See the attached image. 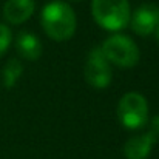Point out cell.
Segmentation results:
<instances>
[{
    "mask_svg": "<svg viewBox=\"0 0 159 159\" xmlns=\"http://www.w3.org/2000/svg\"><path fill=\"white\" fill-rule=\"evenodd\" d=\"M128 25L138 36L155 34L159 28V6L156 3H142L131 14Z\"/></svg>",
    "mask_w": 159,
    "mask_h": 159,
    "instance_id": "6",
    "label": "cell"
},
{
    "mask_svg": "<svg viewBox=\"0 0 159 159\" xmlns=\"http://www.w3.org/2000/svg\"><path fill=\"white\" fill-rule=\"evenodd\" d=\"M23 73V65L20 63L19 59H9L3 70H2V84L6 90H11L17 85L19 79L22 77Z\"/></svg>",
    "mask_w": 159,
    "mask_h": 159,
    "instance_id": "10",
    "label": "cell"
},
{
    "mask_svg": "<svg viewBox=\"0 0 159 159\" xmlns=\"http://www.w3.org/2000/svg\"><path fill=\"white\" fill-rule=\"evenodd\" d=\"M155 36H156V42L159 43V28L156 30V31H155Z\"/></svg>",
    "mask_w": 159,
    "mask_h": 159,
    "instance_id": "13",
    "label": "cell"
},
{
    "mask_svg": "<svg viewBox=\"0 0 159 159\" xmlns=\"http://www.w3.org/2000/svg\"><path fill=\"white\" fill-rule=\"evenodd\" d=\"M148 133L155 138V141H159V114L155 116L152 120H150V128H148Z\"/></svg>",
    "mask_w": 159,
    "mask_h": 159,
    "instance_id": "12",
    "label": "cell"
},
{
    "mask_svg": "<svg viewBox=\"0 0 159 159\" xmlns=\"http://www.w3.org/2000/svg\"><path fill=\"white\" fill-rule=\"evenodd\" d=\"M73 2H79V0H73Z\"/></svg>",
    "mask_w": 159,
    "mask_h": 159,
    "instance_id": "14",
    "label": "cell"
},
{
    "mask_svg": "<svg viewBox=\"0 0 159 159\" xmlns=\"http://www.w3.org/2000/svg\"><path fill=\"white\" fill-rule=\"evenodd\" d=\"M84 74L88 85L96 90H104L111 84V79H113L111 63L107 60L101 47H96L88 53L85 66H84Z\"/></svg>",
    "mask_w": 159,
    "mask_h": 159,
    "instance_id": "5",
    "label": "cell"
},
{
    "mask_svg": "<svg viewBox=\"0 0 159 159\" xmlns=\"http://www.w3.org/2000/svg\"><path fill=\"white\" fill-rule=\"evenodd\" d=\"M117 119L127 130H139L148 122V104L141 93H125L117 104Z\"/></svg>",
    "mask_w": 159,
    "mask_h": 159,
    "instance_id": "4",
    "label": "cell"
},
{
    "mask_svg": "<svg viewBox=\"0 0 159 159\" xmlns=\"http://www.w3.org/2000/svg\"><path fill=\"white\" fill-rule=\"evenodd\" d=\"M11 42H12V33L9 26H6L5 23H0V57L6 53Z\"/></svg>",
    "mask_w": 159,
    "mask_h": 159,
    "instance_id": "11",
    "label": "cell"
},
{
    "mask_svg": "<svg viewBox=\"0 0 159 159\" xmlns=\"http://www.w3.org/2000/svg\"><path fill=\"white\" fill-rule=\"evenodd\" d=\"M16 51L26 60H37L43 53L42 40L30 31H22L16 37Z\"/></svg>",
    "mask_w": 159,
    "mask_h": 159,
    "instance_id": "8",
    "label": "cell"
},
{
    "mask_svg": "<svg viewBox=\"0 0 159 159\" xmlns=\"http://www.w3.org/2000/svg\"><path fill=\"white\" fill-rule=\"evenodd\" d=\"M40 25L45 34L54 42L70 40L77 26L74 9L62 0H51L42 8Z\"/></svg>",
    "mask_w": 159,
    "mask_h": 159,
    "instance_id": "1",
    "label": "cell"
},
{
    "mask_svg": "<svg viewBox=\"0 0 159 159\" xmlns=\"http://www.w3.org/2000/svg\"><path fill=\"white\" fill-rule=\"evenodd\" d=\"M155 138L147 131L144 134H138V136H133L130 138L125 145H124V155L127 159H145L153 145H155Z\"/></svg>",
    "mask_w": 159,
    "mask_h": 159,
    "instance_id": "9",
    "label": "cell"
},
{
    "mask_svg": "<svg viewBox=\"0 0 159 159\" xmlns=\"http://www.w3.org/2000/svg\"><path fill=\"white\" fill-rule=\"evenodd\" d=\"M101 50L111 65L119 68H133L139 63L141 51L136 42L125 34H113L104 40Z\"/></svg>",
    "mask_w": 159,
    "mask_h": 159,
    "instance_id": "3",
    "label": "cell"
},
{
    "mask_svg": "<svg viewBox=\"0 0 159 159\" xmlns=\"http://www.w3.org/2000/svg\"><path fill=\"white\" fill-rule=\"evenodd\" d=\"M91 14L102 30L119 33L128 26L131 9L128 0H91Z\"/></svg>",
    "mask_w": 159,
    "mask_h": 159,
    "instance_id": "2",
    "label": "cell"
},
{
    "mask_svg": "<svg viewBox=\"0 0 159 159\" xmlns=\"http://www.w3.org/2000/svg\"><path fill=\"white\" fill-rule=\"evenodd\" d=\"M34 0H6L3 5V17L11 25H20L34 14Z\"/></svg>",
    "mask_w": 159,
    "mask_h": 159,
    "instance_id": "7",
    "label": "cell"
}]
</instances>
